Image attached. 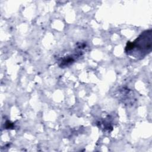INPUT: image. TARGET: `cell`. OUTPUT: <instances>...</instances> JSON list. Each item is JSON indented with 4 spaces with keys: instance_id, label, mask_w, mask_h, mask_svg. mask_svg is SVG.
<instances>
[{
    "instance_id": "cell-1",
    "label": "cell",
    "mask_w": 152,
    "mask_h": 152,
    "mask_svg": "<svg viewBox=\"0 0 152 152\" xmlns=\"http://www.w3.org/2000/svg\"><path fill=\"white\" fill-rule=\"evenodd\" d=\"M151 29L142 32L134 42H128L125 47V53L132 58L141 59L151 51Z\"/></svg>"
}]
</instances>
